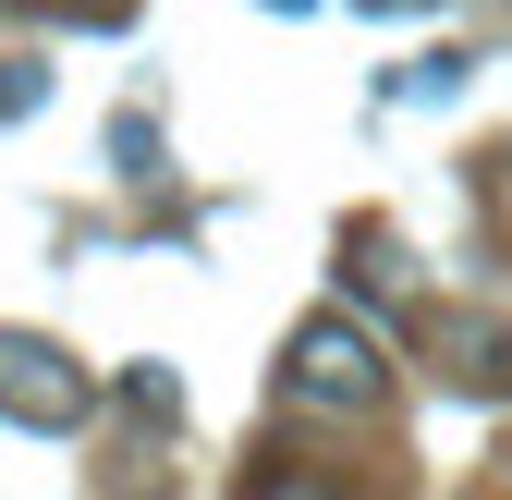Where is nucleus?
I'll list each match as a JSON object with an SVG mask.
<instances>
[{"label": "nucleus", "instance_id": "nucleus-1", "mask_svg": "<svg viewBox=\"0 0 512 500\" xmlns=\"http://www.w3.org/2000/svg\"><path fill=\"white\" fill-rule=\"evenodd\" d=\"M378 391H391V366H378V342L354 318H305L293 354H281V403L293 415H378Z\"/></svg>", "mask_w": 512, "mask_h": 500}, {"label": "nucleus", "instance_id": "nucleus-2", "mask_svg": "<svg viewBox=\"0 0 512 500\" xmlns=\"http://www.w3.org/2000/svg\"><path fill=\"white\" fill-rule=\"evenodd\" d=\"M98 391H86V366L37 342V330H0V415H25V427H74Z\"/></svg>", "mask_w": 512, "mask_h": 500}, {"label": "nucleus", "instance_id": "nucleus-3", "mask_svg": "<svg viewBox=\"0 0 512 500\" xmlns=\"http://www.w3.org/2000/svg\"><path fill=\"white\" fill-rule=\"evenodd\" d=\"M427 354H439L452 391L512 403V318H488V305H439V318H427Z\"/></svg>", "mask_w": 512, "mask_h": 500}, {"label": "nucleus", "instance_id": "nucleus-4", "mask_svg": "<svg viewBox=\"0 0 512 500\" xmlns=\"http://www.w3.org/2000/svg\"><path fill=\"white\" fill-rule=\"evenodd\" d=\"M244 500H354V488H342V476H293V464H269Z\"/></svg>", "mask_w": 512, "mask_h": 500}, {"label": "nucleus", "instance_id": "nucleus-5", "mask_svg": "<svg viewBox=\"0 0 512 500\" xmlns=\"http://www.w3.org/2000/svg\"><path fill=\"white\" fill-rule=\"evenodd\" d=\"M61 13H86V25H110V13H122V0H61Z\"/></svg>", "mask_w": 512, "mask_h": 500}, {"label": "nucleus", "instance_id": "nucleus-6", "mask_svg": "<svg viewBox=\"0 0 512 500\" xmlns=\"http://www.w3.org/2000/svg\"><path fill=\"white\" fill-rule=\"evenodd\" d=\"M366 13H415V0H366Z\"/></svg>", "mask_w": 512, "mask_h": 500}]
</instances>
